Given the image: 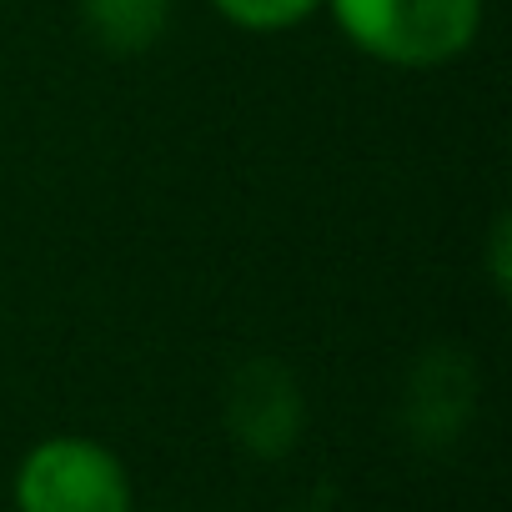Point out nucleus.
Masks as SVG:
<instances>
[{
    "label": "nucleus",
    "instance_id": "5",
    "mask_svg": "<svg viewBox=\"0 0 512 512\" xmlns=\"http://www.w3.org/2000/svg\"><path fill=\"white\" fill-rule=\"evenodd\" d=\"M171 6L176 0H81V21L101 51L141 56L166 36Z\"/></svg>",
    "mask_w": 512,
    "mask_h": 512
},
{
    "label": "nucleus",
    "instance_id": "4",
    "mask_svg": "<svg viewBox=\"0 0 512 512\" xmlns=\"http://www.w3.org/2000/svg\"><path fill=\"white\" fill-rule=\"evenodd\" d=\"M472 402H477L472 367L457 352H427L407 382V427L422 447H442L462 432Z\"/></svg>",
    "mask_w": 512,
    "mask_h": 512
},
{
    "label": "nucleus",
    "instance_id": "3",
    "mask_svg": "<svg viewBox=\"0 0 512 512\" xmlns=\"http://www.w3.org/2000/svg\"><path fill=\"white\" fill-rule=\"evenodd\" d=\"M307 402L297 377L272 362V357H251L231 372L226 382V427L251 457H287L302 437Z\"/></svg>",
    "mask_w": 512,
    "mask_h": 512
},
{
    "label": "nucleus",
    "instance_id": "7",
    "mask_svg": "<svg viewBox=\"0 0 512 512\" xmlns=\"http://www.w3.org/2000/svg\"><path fill=\"white\" fill-rule=\"evenodd\" d=\"M492 282L507 292V221H497L492 231Z\"/></svg>",
    "mask_w": 512,
    "mask_h": 512
},
{
    "label": "nucleus",
    "instance_id": "6",
    "mask_svg": "<svg viewBox=\"0 0 512 512\" xmlns=\"http://www.w3.org/2000/svg\"><path fill=\"white\" fill-rule=\"evenodd\" d=\"M211 6L241 31H292L322 11V0H211Z\"/></svg>",
    "mask_w": 512,
    "mask_h": 512
},
{
    "label": "nucleus",
    "instance_id": "2",
    "mask_svg": "<svg viewBox=\"0 0 512 512\" xmlns=\"http://www.w3.org/2000/svg\"><path fill=\"white\" fill-rule=\"evenodd\" d=\"M16 512H131L121 457L91 437H46L16 467Z\"/></svg>",
    "mask_w": 512,
    "mask_h": 512
},
{
    "label": "nucleus",
    "instance_id": "1",
    "mask_svg": "<svg viewBox=\"0 0 512 512\" xmlns=\"http://www.w3.org/2000/svg\"><path fill=\"white\" fill-rule=\"evenodd\" d=\"M322 6L362 56L397 71H432L477 41L487 0H322Z\"/></svg>",
    "mask_w": 512,
    "mask_h": 512
}]
</instances>
